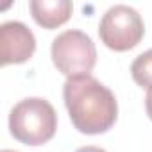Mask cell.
Returning a JSON list of instances; mask_svg holds the SVG:
<instances>
[{"instance_id":"obj_1","label":"cell","mask_w":152,"mask_h":152,"mask_svg":"<svg viewBox=\"0 0 152 152\" xmlns=\"http://www.w3.org/2000/svg\"><path fill=\"white\" fill-rule=\"evenodd\" d=\"M63 99L73 127L83 134H102L116 122L118 104L113 91L91 75L66 79Z\"/></svg>"},{"instance_id":"obj_2","label":"cell","mask_w":152,"mask_h":152,"mask_svg":"<svg viewBox=\"0 0 152 152\" xmlns=\"http://www.w3.org/2000/svg\"><path fill=\"white\" fill-rule=\"evenodd\" d=\"M57 129V115L52 104L39 97L20 100L9 115V131L23 145L38 147L50 141Z\"/></svg>"},{"instance_id":"obj_3","label":"cell","mask_w":152,"mask_h":152,"mask_svg":"<svg viewBox=\"0 0 152 152\" xmlns=\"http://www.w3.org/2000/svg\"><path fill=\"white\" fill-rule=\"evenodd\" d=\"M50 54L54 66L68 79L90 75L97 64V48L93 39L77 29L57 34L52 41Z\"/></svg>"},{"instance_id":"obj_4","label":"cell","mask_w":152,"mask_h":152,"mask_svg":"<svg viewBox=\"0 0 152 152\" xmlns=\"http://www.w3.org/2000/svg\"><path fill=\"white\" fill-rule=\"evenodd\" d=\"M145 34V23L136 9L125 4L109 7L99 25V36L102 43L115 50L125 52L134 48Z\"/></svg>"},{"instance_id":"obj_5","label":"cell","mask_w":152,"mask_h":152,"mask_svg":"<svg viewBox=\"0 0 152 152\" xmlns=\"http://www.w3.org/2000/svg\"><path fill=\"white\" fill-rule=\"evenodd\" d=\"M36 38L22 22H6L0 25V63L2 66L20 64L32 57Z\"/></svg>"},{"instance_id":"obj_6","label":"cell","mask_w":152,"mask_h":152,"mask_svg":"<svg viewBox=\"0 0 152 152\" xmlns=\"http://www.w3.org/2000/svg\"><path fill=\"white\" fill-rule=\"evenodd\" d=\"M32 18L43 29H57L72 16L73 4L70 0H32L29 4Z\"/></svg>"},{"instance_id":"obj_7","label":"cell","mask_w":152,"mask_h":152,"mask_svg":"<svg viewBox=\"0 0 152 152\" xmlns=\"http://www.w3.org/2000/svg\"><path fill=\"white\" fill-rule=\"evenodd\" d=\"M131 75L138 86L152 88V48L140 54L131 64Z\"/></svg>"},{"instance_id":"obj_8","label":"cell","mask_w":152,"mask_h":152,"mask_svg":"<svg viewBox=\"0 0 152 152\" xmlns=\"http://www.w3.org/2000/svg\"><path fill=\"white\" fill-rule=\"evenodd\" d=\"M145 109H147L148 118L152 120V88L147 90V95H145Z\"/></svg>"},{"instance_id":"obj_9","label":"cell","mask_w":152,"mask_h":152,"mask_svg":"<svg viewBox=\"0 0 152 152\" xmlns=\"http://www.w3.org/2000/svg\"><path fill=\"white\" fill-rule=\"evenodd\" d=\"M75 152H106L104 148H99V147H93V145H88V147H81L79 150Z\"/></svg>"},{"instance_id":"obj_10","label":"cell","mask_w":152,"mask_h":152,"mask_svg":"<svg viewBox=\"0 0 152 152\" xmlns=\"http://www.w3.org/2000/svg\"><path fill=\"white\" fill-rule=\"evenodd\" d=\"M2 152H16V150H2Z\"/></svg>"}]
</instances>
